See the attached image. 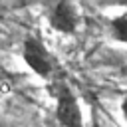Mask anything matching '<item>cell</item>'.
<instances>
[{"instance_id": "6da1fadb", "label": "cell", "mask_w": 127, "mask_h": 127, "mask_svg": "<svg viewBox=\"0 0 127 127\" xmlns=\"http://www.w3.org/2000/svg\"><path fill=\"white\" fill-rule=\"evenodd\" d=\"M52 93L56 97V123L58 127H85L83 125V113L79 107V101L71 87L64 79H54Z\"/></svg>"}, {"instance_id": "7a4b0ae2", "label": "cell", "mask_w": 127, "mask_h": 127, "mask_svg": "<svg viewBox=\"0 0 127 127\" xmlns=\"http://www.w3.org/2000/svg\"><path fill=\"white\" fill-rule=\"evenodd\" d=\"M22 60L24 64L40 77H52L56 71V58L46 48V44L38 36H28L22 44Z\"/></svg>"}, {"instance_id": "3957f363", "label": "cell", "mask_w": 127, "mask_h": 127, "mask_svg": "<svg viewBox=\"0 0 127 127\" xmlns=\"http://www.w3.org/2000/svg\"><path fill=\"white\" fill-rule=\"evenodd\" d=\"M48 24L62 34H75L79 26V14L75 4L71 2H56L48 10Z\"/></svg>"}, {"instance_id": "277c9868", "label": "cell", "mask_w": 127, "mask_h": 127, "mask_svg": "<svg viewBox=\"0 0 127 127\" xmlns=\"http://www.w3.org/2000/svg\"><path fill=\"white\" fill-rule=\"evenodd\" d=\"M109 34L115 42L127 44V12L117 14L109 20Z\"/></svg>"}, {"instance_id": "5b68a950", "label": "cell", "mask_w": 127, "mask_h": 127, "mask_svg": "<svg viewBox=\"0 0 127 127\" xmlns=\"http://www.w3.org/2000/svg\"><path fill=\"white\" fill-rule=\"evenodd\" d=\"M121 115H123V119H125V123H127V93H125V97L121 99Z\"/></svg>"}, {"instance_id": "8992f818", "label": "cell", "mask_w": 127, "mask_h": 127, "mask_svg": "<svg viewBox=\"0 0 127 127\" xmlns=\"http://www.w3.org/2000/svg\"><path fill=\"white\" fill-rule=\"evenodd\" d=\"M119 75L127 79V64H121V65H119Z\"/></svg>"}, {"instance_id": "52a82bcc", "label": "cell", "mask_w": 127, "mask_h": 127, "mask_svg": "<svg viewBox=\"0 0 127 127\" xmlns=\"http://www.w3.org/2000/svg\"><path fill=\"white\" fill-rule=\"evenodd\" d=\"M0 127H12L10 123H6V121H0Z\"/></svg>"}]
</instances>
